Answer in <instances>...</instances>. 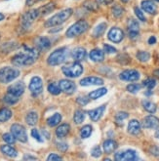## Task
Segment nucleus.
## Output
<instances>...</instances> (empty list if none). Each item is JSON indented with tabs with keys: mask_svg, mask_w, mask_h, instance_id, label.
I'll list each match as a JSON object with an SVG mask.
<instances>
[{
	"mask_svg": "<svg viewBox=\"0 0 159 161\" xmlns=\"http://www.w3.org/2000/svg\"><path fill=\"white\" fill-rule=\"evenodd\" d=\"M63 74L65 76L68 77H70V78H75V77H78L82 74L83 72V67L79 64V63H76L74 62L72 64H69L68 65H64L62 69Z\"/></svg>",
	"mask_w": 159,
	"mask_h": 161,
	"instance_id": "obj_5",
	"label": "nucleus"
},
{
	"mask_svg": "<svg viewBox=\"0 0 159 161\" xmlns=\"http://www.w3.org/2000/svg\"><path fill=\"white\" fill-rule=\"evenodd\" d=\"M89 27V25L85 21H78L77 23L73 24L69 30L67 31V36L69 38H73V37H76L83 32H85Z\"/></svg>",
	"mask_w": 159,
	"mask_h": 161,
	"instance_id": "obj_6",
	"label": "nucleus"
},
{
	"mask_svg": "<svg viewBox=\"0 0 159 161\" xmlns=\"http://www.w3.org/2000/svg\"><path fill=\"white\" fill-rule=\"evenodd\" d=\"M69 130H70V126L67 124V123H63V124L60 125L57 128V130H56V136L58 138H63L69 134Z\"/></svg>",
	"mask_w": 159,
	"mask_h": 161,
	"instance_id": "obj_25",
	"label": "nucleus"
},
{
	"mask_svg": "<svg viewBox=\"0 0 159 161\" xmlns=\"http://www.w3.org/2000/svg\"><path fill=\"white\" fill-rule=\"evenodd\" d=\"M104 52H106L107 54H114V53L117 52V50L114 48V47H112V46H110L108 44H105V46H104Z\"/></svg>",
	"mask_w": 159,
	"mask_h": 161,
	"instance_id": "obj_49",
	"label": "nucleus"
},
{
	"mask_svg": "<svg viewBox=\"0 0 159 161\" xmlns=\"http://www.w3.org/2000/svg\"><path fill=\"white\" fill-rule=\"evenodd\" d=\"M121 1H122L123 3H127V2L129 1V0H121Z\"/></svg>",
	"mask_w": 159,
	"mask_h": 161,
	"instance_id": "obj_60",
	"label": "nucleus"
},
{
	"mask_svg": "<svg viewBox=\"0 0 159 161\" xmlns=\"http://www.w3.org/2000/svg\"><path fill=\"white\" fill-rule=\"evenodd\" d=\"M107 25L106 23H101L100 25H98L94 30V31H93V35H94V37H101L102 34L105 33V31L107 30Z\"/></svg>",
	"mask_w": 159,
	"mask_h": 161,
	"instance_id": "obj_33",
	"label": "nucleus"
},
{
	"mask_svg": "<svg viewBox=\"0 0 159 161\" xmlns=\"http://www.w3.org/2000/svg\"><path fill=\"white\" fill-rule=\"evenodd\" d=\"M102 147H104V150L106 153L110 154L116 150V148L118 147V145L113 140H107L104 143V145H102Z\"/></svg>",
	"mask_w": 159,
	"mask_h": 161,
	"instance_id": "obj_22",
	"label": "nucleus"
},
{
	"mask_svg": "<svg viewBox=\"0 0 159 161\" xmlns=\"http://www.w3.org/2000/svg\"><path fill=\"white\" fill-rule=\"evenodd\" d=\"M135 14H136V16L138 17V19H139L140 21H142V22H145L146 21V19H145L144 13L141 11V9H140V8H138V7L135 8Z\"/></svg>",
	"mask_w": 159,
	"mask_h": 161,
	"instance_id": "obj_45",
	"label": "nucleus"
},
{
	"mask_svg": "<svg viewBox=\"0 0 159 161\" xmlns=\"http://www.w3.org/2000/svg\"><path fill=\"white\" fill-rule=\"evenodd\" d=\"M153 74H154V76H156V77L159 79V69H155V70L153 71Z\"/></svg>",
	"mask_w": 159,
	"mask_h": 161,
	"instance_id": "obj_56",
	"label": "nucleus"
},
{
	"mask_svg": "<svg viewBox=\"0 0 159 161\" xmlns=\"http://www.w3.org/2000/svg\"><path fill=\"white\" fill-rule=\"evenodd\" d=\"M24 159H32V160H35L36 159V157H33V156H30V155H25V157H24Z\"/></svg>",
	"mask_w": 159,
	"mask_h": 161,
	"instance_id": "obj_57",
	"label": "nucleus"
},
{
	"mask_svg": "<svg viewBox=\"0 0 159 161\" xmlns=\"http://www.w3.org/2000/svg\"><path fill=\"white\" fill-rule=\"evenodd\" d=\"M90 59L93 62H102L105 60V52L100 49H94L90 52Z\"/></svg>",
	"mask_w": 159,
	"mask_h": 161,
	"instance_id": "obj_23",
	"label": "nucleus"
},
{
	"mask_svg": "<svg viewBox=\"0 0 159 161\" xmlns=\"http://www.w3.org/2000/svg\"><path fill=\"white\" fill-rule=\"evenodd\" d=\"M39 17L38 9H33V10L25 12L21 18V26L23 30L26 31L30 27L32 23Z\"/></svg>",
	"mask_w": 159,
	"mask_h": 161,
	"instance_id": "obj_7",
	"label": "nucleus"
},
{
	"mask_svg": "<svg viewBox=\"0 0 159 161\" xmlns=\"http://www.w3.org/2000/svg\"><path fill=\"white\" fill-rule=\"evenodd\" d=\"M142 105H143L144 108L149 113H155V111L157 109L155 103L151 102V101H148V100H144L142 102Z\"/></svg>",
	"mask_w": 159,
	"mask_h": 161,
	"instance_id": "obj_31",
	"label": "nucleus"
},
{
	"mask_svg": "<svg viewBox=\"0 0 159 161\" xmlns=\"http://www.w3.org/2000/svg\"><path fill=\"white\" fill-rule=\"evenodd\" d=\"M128 31H129V36L131 38H136V37L139 35V31H140V25L138 23V21L134 20V19H130L128 21Z\"/></svg>",
	"mask_w": 159,
	"mask_h": 161,
	"instance_id": "obj_16",
	"label": "nucleus"
},
{
	"mask_svg": "<svg viewBox=\"0 0 159 161\" xmlns=\"http://www.w3.org/2000/svg\"><path fill=\"white\" fill-rule=\"evenodd\" d=\"M12 117V111L7 108L0 109V122H6Z\"/></svg>",
	"mask_w": 159,
	"mask_h": 161,
	"instance_id": "obj_32",
	"label": "nucleus"
},
{
	"mask_svg": "<svg viewBox=\"0 0 159 161\" xmlns=\"http://www.w3.org/2000/svg\"><path fill=\"white\" fill-rule=\"evenodd\" d=\"M55 9V4L54 3H48L44 6H42L41 8L38 9V12H39V16H46L50 13H52Z\"/></svg>",
	"mask_w": 159,
	"mask_h": 161,
	"instance_id": "obj_29",
	"label": "nucleus"
},
{
	"mask_svg": "<svg viewBox=\"0 0 159 161\" xmlns=\"http://www.w3.org/2000/svg\"><path fill=\"white\" fill-rule=\"evenodd\" d=\"M35 46H36V48L38 51H46L50 48L51 42L47 37L39 36L35 39Z\"/></svg>",
	"mask_w": 159,
	"mask_h": 161,
	"instance_id": "obj_17",
	"label": "nucleus"
},
{
	"mask_svg": "<svg viewBox=\"0 0 159 161\" xmlns=\"http://www.w3.org/2000/svg\"><path fill=\"white\" fill-rule=\"evenodd\" d=\"M37 121H38V114H37V112L30 111V112H29L26 114V116H25V122L29 125L33 126V125L36 124Z\"/></svg>",
	"mask_w": 159,
	"mask_h": 161,
	"instance_id": "obj_27",
	"label": "nucleus"
},
{
	"mask_svg": "<svg viewBox=\"0 0 159 161\" xmlns=\"http://www.w3.org/2000/svg\"><path fill=\"white\" fill-rule=\"evenodd\" d=\"M59 87L61 89V91L64 92L65 94H72L74 91L76 89V86L74 82H72L71 80H69V79H63L59 82Z\"/></svg>",
	"mask_w": 159,
	"mask_h": 161,
	"instance_id": "obj_14",
	"label": "nucleus"
},
{
	"mask_svg": "<svg viewBox=\"0 0 159 161\" xmlns=\"http://www.w3.org/2000/svg\"><path fill=\"white\" fill-rule=\"evenodd\" d=\"M91 154H92V156H93V157H96V158L100 157V156L101 155V147H100L99 146L95 147L94 148L92 149Z\"/></svg>",
	"mask_w": 159,
	"mask_h": 161,
	"instance_id": "obj_47",
	"label": "nucleus"
},
{
	"mask_svg": "<svg viewBox=\"0 0 159 161\" xmlns=\"http://www.w3.org/2000/svg\"><path fill=\"white\" fill-rule=\"evenodd\" d=\"M68 57V49L63 47V48H60L55 50L53 53L50 54V56L48 57V64L50 65H59L61 64H63V62H65Z\"/></svg>",
	"mask_w": 159,
	"mask_h": 161,
	"instance_id": "obj_3",
	"label": "nucleus"
},
{
	"mask_svg": "<svg viewBox=\"0 0 159 161\" xmlns=\"http://www.w3.org/2000/svg\"><path fill=\"white\" fill-rule=\"evenodd\" d=\"M84 119H85V112H84L83 110H76L75 112H74V115H73V120L74 122L76 123V124H81V123L84 121Z\"/></svg>",
	"mask_w": 159,
	"mask_h": 161,
	"instance_id": "obj_34",
	"label": "nucleus"
},
{
	"mask_svg": "<svg viewBox=\"0 0 159 161\" xmlns=\"http://www.w3.org/2000/svg\"><path fill=\"white\" fill-rule=\"evenodd\" d=\"M92 134V127L90 125H85L83 126L80 130V136L83 139H87L91 136Z\"/></svg>",
	"mask_w": 159,
	"mask_h": 161,
	"instance_id": "obj_36",
	"label": "nucleus"
},
{
	"mask_svg": "<svg viewBox=\"0 0 159 161\" xmlns=\"http://www.w3.org/2000/svg\"><path fill=\"white\" fill-rule=\"evenodd\" d=\"M142 125L146 129H157L159 127V119L154 115H147L144 118Z\"/></svg>",
	"mask_w": 159,
	"mask_h": 161,
	"instance_id": "obj_15",
	"label": "nucleus"
},
{
	"mask_svg": "<svg viewBox=\"0 0 159 161\" xmlns=\"http://www.w3.org/2000/svg\"><path fill=\"white\" fill-rule=\"evenodd\" d=\"M86 50L84 49V48H81V47H79V48H76V49H74L72 52H71V56H72V58L79 62V61H83L84 59L86 58Z\"/></svg>",
	"mask_w": 159,
	"mask_h": 161,
	"instance_id": "obj_24",
	"label": "nucleus"
},
{
	"mask_svg": "<svg viewBox=\"0 0 159 161\" xmlns=\"http://www.w3.org/2000/svg\"><path fill=\"white\" fill-rule=\"evenodd\" d=\"M18 101H19V97H16L10 93H7L4 96V102L7 105H15V103H18Z\"/></svg>",
	"mask_w": 159,
	"mask_h": 161,
	"instance_id": "obj_35",
	"label": "nucleus"
},
{
	"mask_svg": "<svg viewBox=\"0 0 159 161\" xmlns=\"http://www.w3.org/2000/svg\"><path fill=\"white\" fill-rule=\"evenodd\" d=\"M57 147L61 151H65L69 148V146H68V144H65V143H58L57 144Z\"/></svg>",
	"mask_w": 159,
	"mask_h": 161,
	"instance_id": "obj_51",
	"label": "nucleus"
},
{
	"mask_svg": "<svg viewBox=\"0 0 159 161\" xmlns=\"http://www.w3.org/2000/svg\"><path fill=\"white\" fill-rule=\"evenodd\" d=\"M0 149H1V151L5 155H7L9 157L15 158L18 156V151L11 146H2L0 147Z\"/></svg>",
	"mask_w": 159,
	"mask_h": 161,
	"instance_id": "obj_26",
	"label": "nucleus"
},
{
	"mask_svg": "<svg viewBox=\"0 0 159 161\" xmlns=\"http://www.w3.org/2000/svg\"><path fill=\"white\" fill-rule=\"evenodd\" d=\"M151 153L153 154V155H155V156H159V147H152L151 148Z\"/></svg>",
	"mask_w": 159,
	"mask_h": 161,
	"instance_id": "obj_53",
	"label": "nucleus"
},
{
	"mask_svg": "<svg viewBox=\"0 0 159 161\" xmlns=\"http://www.w3.org/2000/svg\"><path fill=\"white\" fill-rule=\"evenodd\" d=\"M11 133L16 138V140L22 142V143H25L27 141V135L26 131L24 126L21 124H13L11 127Z\"/></svg>",
	"mask_w": 159,
	"mask_h": 161,
	"instance_id": "obj_8",
	"label": "nucleus"
},
{
	"mask_svg": "<svg viewBox=\"0 0 159 161\" xmlns=\"http://www.w3.org/2000/svg\"><path fill=\"white\" fill-rule=\"evenodd\" d=\"M61 121H62V115L60 114V113H55V114H53L52 116H50L47 119V124L50 127H55L58 124H60Z\"/></svg>",
	"mask_w": 159,
	"mask_h": 161,
	"instance_id": "obj_28",
	"label": "nucleus"
},
{
	"mask_svg": "<svg viewBox=\"0 0 159 161\" xmlns=\"http://www.w3.org/2000/svg\"><path fill=\"white\" fill-rule=\"evenodd\" d=\"M107 93V88H100V89L92 91L89 94V98L92 99V100H97V99L102 97L104 95H106Z\"/></svg>",
	"mask_w": 159,
	"mask_h": 161,
	"instance_id": "obj_30",
	"label": "nucleus"
},
{
	"mask_svg": "<svg viewBox=\"0 0 159 161\" xmlns=\"http://www.w3.org/2000/svg\"><path fill=\"white\" fill-rule=\"evenodd\" d=\"M3 140L6 142L7 144H9V145H13V144H15V142H16V138L13 136V134L11 133H6V134H4L3 135Z\"/></svg>",
	"mask_w": 159,
	"mask_h": 161,
	"instance_id": "obj_43",
	"label": "nucleus"
},
{
	"mask_svg": "<svg viewBox=\"0 0 159 161\" xmlns=\"http://www.w3.org/2000/svg\"><path fill=\"white\" fill-rule=\"evenodd\" d=\"M105 109H106V106H101V107H99L95 109H92L89 111V116L91 118V120H93L94 122H97L101 119V117L102 116L105 112Z\"/></svg>",
	"mask_w": 159,
	"mask_h": 161,
	"instance_id": "obj_19",
	"label": "nucleus"
},
{
	"mask_svg": "<svg viewBox=\"0 0 159 161\" xmlns=\"http://www.w3.org/2000/svg\"><path fill=\"white\" fill-rule=\"evenodd\" d=\"M155 43H156V37L155 36H151V38L148 39V44L153 45Z\"/></svg>",
	"mask_w": 159,
	"mask_h": 161,
	"instance_id": "obj_55",
	"label": "nucleus"
},
{
	"mask_svg": "<svg viewBox=\"0 0 159 161\" xmlns=\"http://www.w3.org/2000/svg\"><path fill=\"white\" fill-rule=\"evenodd\" d=\"M108 39L113 43H119L124 38V32L118 27H112L107 33Z\"/></svg>",
	"mask_w": 159,
	"mask_h": 161,
	"instance_id": "obj_12",
	"label": "nucleus"
},
{
	"mask_svg": "<svg viewBox=\"0 0 159 161\" xmlns=\"http://www.w3.org/2000/svg\"><path fill=\"white\" fill-rule=\"evenodd\" d=\"M142 89V85L140 84H129L127 86V91L130 92V93H137L138 91H140Z\"/></svg>",
	"mask_w": 159,
	"mask_h": 161,
	"instance_id": "obj_41",
	"label": "nucleus"
},
{
	"mask_svg": "<svg viewBox=\"0 0 159 161\" xmlns=\"http://www.w3.org/2000/svg\"><path fill=\"white\" fill-rule=\"evenodd\" d=\"M119 78L123 81H137L140 79V72L136 69H126L120 73Z\"/></svg>",
	"mask_w": 159,
	"mask_h": 161,
	"instance_id": "obj_11",
	"label": "nucleus"
},
{
	"mask_svg": "<svg viewBox=\"0 0 159 161\" xmlns=\"http://www.w3.org/2000/svg\"><path fill=\"white\" fill-rule=\"evenodd\" d=\"M128 132L131 135H139L141 133V124L136 119H132L128 124Z\"/></svg>",
	"mask_w": 159,
	"mask_h": 161,
	"instance_id": "obj_21",
	"label": "nucleus"
},
{
	"mask_svg": "<svg viewBox=\"0 0 159 161\" xmlns=\"http://www.w3.org/2000/svg\"><path fill=\"white\" fill-rule=\"evenodd\" d=\"M38 50L27 46H23L21 53L15 55L12 58V64L16 67H27V65L33 64L38 59Z\"/></svg>",
	"mask_w": 159,
	"mask_h": 161,
	"instance_id": "obj_1",
	"label": "nucleus"
},
{
	"mask_svg": "<svg viewBox=\"0 0 159 161\" xmlns=\"http://www.w3.org/2000/svg\"><path fill=\"white\" fill-rule=\"evenodd\" d=\"M72 15V10L71 9H64V10L61 11L60 13L54 15L52 18H50L49 20L45 23L46 27H52V26H57L62 24H63L65 21H68L69 19Z\"/></svg>",
	"mask_w": 159,
	"mask_h": 161,
	"instance_id": "obj_2",
	"label": "nucleus"
},
{
	"mask_svg": "<svg viewBox=\"0 0 159 161\" xmlns=\"http://www.w3.org/2000/svg\"><path fill=\"white\" fill-rule=\"evenodd\" d=\"M76 102H77V103H79L80 106H86L89 103V99L85 96H79V97H77Z\"/></svg>",
	"mask_w": 159,
	"mask_h": 161,
	"instance_id": "obj_48",
	"label": "nucleus"
},
{
	"mask_svg": "<svg viewBox=\"0 0 159 161\" xmlns=\"http://www.w3.org/2000/svg\"><path fill=\"white\" fill-rule=\"evenodd\" d=\"M128 116H129V114L127 112L120 111L115 115V120H116V122L118 123V124H121V123H122L126 118H128Z\"/></svg>",
	"mask_w": 159,
	"mask_h": 161,
	"instance_id": "obj_40",
	"label": "nucleus"
},
{
	"mask_svg": "<svg viewBox=\"0 0 159 161\" xmlns=\"http://www.w3.org/2000/svg\"><path fill=\"white\" fill-rule=\"evenodd\" d=\"M31 136H32V138H34L37 142H39V143H42V142H43V139L41 138V136H40V134H39V132H38V130H37V129H32V130H31Z\"/></svg>",
	"mask_w": 159,
	"mask_h": 161,
	"instance_id": "obj_46",
	"label": "nucleus"
},
{
	"mask_svg": "<svg viewBox=\"0 0 159 161\" xmlns=\"http://www.w3.org/2000/svg\"><path fill=\"white\" fill-rule=\"evenodd\" d=\"M117 61L122 64H127L130 63V57L127 54H122V55H119L117 57Z\"/></svg>",
	"mask_w": 159,
	"mask_h": 161,
	"instance_id": "obj_44",
	"label": "nucleus"
},
{
	"mask_svg": "<svg viewBox=\"0 0 159 161\" xmlns=\"http://www.w3.org/2000/svg\"><path fill=\"white\" fill-rule=\"evenodd\" d=\"M114 159L117 161H133L138 159L136 151L133 149H127L124 151H119V153H115Z\"/></svg>",
	"mask_w": 159,
	"mask_h": 161,
	"instance_id": "obj_9",
	"label": "nucleus"
},
{
	"mask_svg": "<svg viewBox=\"0 0 159 161\" xmlns=\"http://www.w3.org/2000/svg\"><path fill=\"white\" fill-rule=\"evenodd\" d=\"M144 86H145L147 89H153L156 86V81L153 78H147L146 80L144 81Z\"/></svg>",
	"mask_w": 159,
	"mask_h": 161,
	"instance_id": "obj_42",
	"label": "nucleus"
},
{
	"mask_svg": "<svg viewBox=\"0 0 159 161\" xmlns=\"http://www.w3.org/2000/svg\"><path fill=\"white\" fill-rule=\"evenodd\" d=\"M155 137L157 138V139H159V127L157 128V130H156V133H155Z\"/></svg>",
	"mask_w": 159,
	"mask_h": 161,
	"instance_id": "obj_58",
	"label": "nucleus"
},
{
	"mask_svg": "<svg viewBox=\"0 0 159 161\" xmlns=\"http://www.w3.org/2000/svg\"><path fill=\"white\" fill-rule=\"evenodd\" d=\"M137 59L140 62H143V63L147 62L149 59H151V54L145 51H139L137 53Z\"/></svg>",
	"mask_w": 159,
	"mask_h": 161,
	"instance_id": "obj_37",
	"label": "nucleus"
},
{
	"mask_svg": "<svg viewBox=\"0 0 159 161\" xmlns=\"http://www.w3.org/2000/svg\"><path fill=\"white\" fill-rule=\"evenodd\" d=\"M19 75H20V70L16 68L5 67L0 69V83H9L15 80Z\"/></svg>",
	"mask_w": 159,
	"mask_h": 161,
	"instance_id": "obj_4",
	"label": "nucleus"
},
{
	"mask_svg": "<svg viewBox=\"0 0 159 161\" xmlns=\"http://www.w3.org/2000/svg\"><path fill=\"white\" fill-rule=\"evenodd\" d=\"M155 1H157V2H159V0H155Z\"/></svg>",
	"mask_w": 159,
	"mask_h": 161,
	"instance_id": "obj_61",
	"label": "nucleus"
},
{
	"mask_svg": "<svg viewBox=\"0 0 159 161\" xmlns=\"http://www.w3.org/2000/svg\"><path fill=\"white\" fill-rule=\"evenodd\" d=\"M80 84L82 86H91V85H102L104 84V80L100 77L95 76H90L85 77L80 81Z\"/></svg>",
	"mask_w": 159,
	"mask_h": 161,
	"instance_id": "obj_20",
	"label": "nucleus"
},
{
	"mask_svg": "<svg viewBox=\"0 0 159 161\" xmlns=\"http://www.w3.org/2000/svg\"><path fill=\"white\" fill-rule=\"evenodd\" d=\"M48 91L52 95H59L61 93V89L58 84L56 83H50L48 85Z\"/></svg>",
	"mask_w": 159,
	"mask_h": 161,
	"instance_id": "obj_39",
	"label": "nucleus"
},
{
	"mask_svg": "<svg viewBox=\"0 0 159 161\" xmlns=\"http://www.w3.org/2000/svg\"><path fill=\"white\" fill-rule=\"evenodd\" d=\"M85 7L88 8L90 11H96L97 9H98L97 3H94V2H92V1H87V2H85Z\"/></svg>",
	"mask_w": 159,
	"mask_h": 161,
	"instance_id": "obj_50",
	"label": "nucleus"
},
{
	"mask_svg": "<svg viewBox=\"0 0 159 161\" xmlns=\"http://www.w3.org/2000/svg\"><path fill=\"white\" fill-rule=\"evenodd\" d=\"M30 90L33 96H38V95H40L43 90L42 79L38 76L32 77L30 83Z\"/></svg>",
	"mask_w": 159,
	"mask_h": 161,
	"instance_id": "obj_10",
	"label": "nucleus"
},
{
	"mask_svg": "<svg viewBox=\"0 0 159 161\" xmlns=\"http://www.w3.org/2000/svg\"><path fill=\"white\" fill-rule=\"evenodd\" d=\"M4 15L3 14H1V13H0V22H1V21H3L4 20Z\"/></svg>",
	"mask_w": 159,
	"mask_h": 161,
	"instance_id": "obj_59",
	"label": "nucleus"
},
{
	"mask_svg": "<svg viewBox=\"0 0 159 161\" xmlns=\"http://www.w3.org/2000/svg\"><path fill=\"white\" fill-rule=\"evenodd\" d=\"M25 89V86L24 82L18 81L16 83H13L12 85H10V86L8 87V93H10V94L14 95V96L20 98L24 94Z\"/></svg>",
	"mask_w": 159,
	"mask_h": 161,
	"instance_id": "obj_13",
	"label": "nucleus"
},
{
	"mask_svg": "<svg viewBox=\"0 0 159 161\" xmlns=\"http://www.w3.org/2000/svg\"><path fill=\"white\" fill-rule=\"evenodd\" d=\"M47 160L49 161H54V160H62V157L58 154H55V153H51L48 157H47Z\"/></svg>",
	"mask_w": 159,
	"mask_h": 161,
	"instance_id": "obj_52",
	"label": "nucleus"
},
{
	"mask_svg": "<svg viewBox=\"0 0 159 161\" xmlns=\"http://www.w3.org/2000/svg\"><path fill=\"white\" fill-rule=\"evenodd\" d=\"M112 14H113V16L115 18H120L122 17V15L124 14V9L119 6V5H114L113 7H112Z\"/></svg>",
	"mask_w": 159,
	"mask_h": 161,
	"instance_id": "obj_38",
	"label": "nucleus"
},
{
	"mask_svg": "<svg viewBox=\"0 0 159 161\" xmlns=\"http://www.w3.org/2000/svg\"><path fill=\"white\" fill-rule=\"evenodd\" d=\"M113 0H97L98 4H101V5H108L110 3H112Z\"/></svg>",
	"mask_w": 159,
	"mask_h": 161,
	"instance_id": "obj_54",
	"label": "nucleus"
},
{
	"mask_svg": "<svg viewBox=\"0 0 159 161\" xmlns=\"http://www.w3.org/2000/svg\"><path fill=\"white\" fill-rule=\"evenodd\" d=\"M141 5H142V8L145 12L151 14V15L156 14L157 7H156L155 3L153 1H151V0H144Z\"/></svg>",
	"mask_w": 159,
	"mask_h": 161,
	"instance_id": "obj_18",
	"label": "nucleus"
}]
</instances>
